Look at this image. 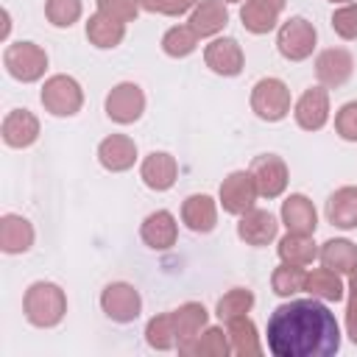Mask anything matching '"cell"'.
I'll return each instance as SVG.
<instances>
[{"label": "cell", "mask_w": 357, "mask_h": 357, "mask_svg": "<svg viewBox=\"0 0 357 357\" xmlns=\"http://www.w3.org/2000/svg\"><path fill=\"white\" fill-rule=\"evenodd\" d=\"M145 340L151 349L156 351H170L178 346V337H176V326H173V315L170 312H159L148 321L145 326Z\"/></svg>", "instance_id": "836d02e7"}, {"label": "cell", "mask_w": 357, "mask_h": 357, "mask_svg": "<svg viewBox=\"0 0 357 357\" xmlns=\"http://www.w3.org/2000/svg\"><path fill=\"white\" fill-rule=\"evenodd\" d=\"M329 3H340L343 6V3H354V0H329Z\"/></svg>", "instance_id": "f6af8a7d"}, {"label": "cell", "mask_w": 357, "mask_h": 357, "mask_svg": "<svg viewBox=\"0 0 357 357\" xmlns=\"http://www.w3.org/2000/svg\"><path fill=\"white\" fill-rule=\"evenodd\" d=\"M279 218H282V223L287 226V231H296V234H315V229H318L315 204H312L304 192H290V195L282 201Z\"/></svg>", "instance_id": "ffe728a7"}, {"label": "cell", "mask_w": 357, "mask_h": 357, "mask_svg": "<svg viewBox=\"0 0 357 357\" xmlns=\"http://www.w3.org/2000/svg\"><path fill=\"white\" fill-rule=\"evenodd\" d=\"M332 31L340 36V39H346V42H351V39H357V3H343V6H337L335 11H332Z\"/></svg>", "instance_id": "8d00e7d4"}, {"label": "cell", "mask_w": 357, "mask_h": 357, "mask_svg": "<svg viewBox=\"0 0 357 357\" xmlns=\"http://www.w3.org/2000/svg\"><path fill=\"white\" fill-rule=\"evenodd\" d=\"M290 86L282 78H259L251 86V112L265 123H279L290 114Z\"/></svg>", "instance_id": "5b68a950"}, {"label": "cell", "mask_w": 357, "mask_h": 357, "mask_svg": "<svg viewBox=\"0 0 357 357\" xmlns=\"http://www.w3.org/2000/svg\"><path fill=\"white\" fill-rule=\"evenodd\" d=\"M223 3H243V0H223Z\"/></svg>", "instance_id": "bcb514c9"}, {"label": "cell", "mask_w": 357, "mask_h": 357, "mask_svg": "<svg viewBox=\"0 0 357 357\" xmlns=\"http://www.w3.org/2000/svg\"><path fill=\"white\" fill-rule=\"evenodd\" d=\"M318 45V31L307 17H287L276 31V50L287 61H304Z\"/></svg>", "instance_id": "8992f818"}, {"label": "cell", "mask_w": 357, "mask_h": 357, "mask_svg": "<svg viewBox=\"0 0 357 357\" xmlns=\"http://www.w3.org/2000/svg\"><path fill=\"white\" fill-rule=\"evenodd\" d=\"M259 198V190L254 184V176L251 170H231L223 181H220V190H218V201L223 206V212L229 215H243L248 212Z\"/></svg>", "instance_id": "9c48e42d"}, {"label": "cell", "mask_w": 357, "mask_h": 357, "mask_svg": "<svg viewBox=\"0 0 357 357\" xmlns=\"http://www.w3.org/2000/svg\"><path fill=\"white\" fill-rule=\"evenodd\" d=\"M170 315H173V326H176V337H178V346L176 349H181L204 326H209V312H206V307L201 301H184L176 310H170Z\"/></svg>", "instance_id": "cb8c5ba5"}, {"label": "cell", "mask_w": 357, "mask_h": 357, "mask_svg": "<svg viewBox=\"0 0 357 357\" xmlns=\"http://www.w3.org/2000/svg\"><path fill=\"white\" fill-rule=\"evenodd\" d=\"M100 310L114 324H131L142 312V296L128 282H109L100 290Z\"/></svg>", "instance_id": "ba28073f"}, {"label": "cell", "mask_w": 357, "mask_h": 357, "mask_svg": "<svg viewBox=\"0 0 357 357\" xmlns=\"http://www.w3.org/2000/svg\"><path fill=\"white\" fill-rule=\"evenodd\" d=\"M0 137L8 148H31L39 139V117L31 109H11L0 123Z\"/></svg>", "instance_id": "2e32d148"}, {"label": "cell", "mask_w": 357, "mask_h": 357, "mask_svg": "<svg viewBox=\"0 0 357 357\" xmlns=\"http://www.w3.org/2000/svg\"><path fill=\"white\" fill-rule=\"evenodd\" d=\"M3 67L6 73L20 81V84H33L45 75L47 70V53L45 47H39L36 42H28V39H20V42H11L6 50H3Z\"/></svg>", "instance_id": "3957f363"}, {"label": "cell", "mask_w": 357, "mask_h": 357, "mask_svg": "<svg viewBox=\"0 0 357 357\" xmlns=\"http://www.w3.org/2000/svg\"><path fill=\"white\" fill-rule=\"evenodd\" d=\"M198 39H201V36H198L190 25H173V28H167L165 36H162V50H165V56H170V59H187L190 53H195Z\"/></svg>", "instance_id": "d6a6232c"}, {"label": "cell", "mask_w": 357, "mask_h": 357, "mask_svg": "<svg viewBox=\"0 0 357 357\" xmlns=\"http://www.w3.org/2000/svg\"><path fill=\"white\" fill-rule=\"evenodd\" d=\"M22 312L31 326L53 329L67 315V293L56 282H45V279L31 282L22 296Z\"/></svg>", "instance_id": "7a4b0ae2"}, {"label": "cell", "mask_w": 357, "mask_h": 357, "mask_svg": "<svg viewBox=\"0 0 357 357\" xmlns=\"http://www.w3.org/2000/svg\"><path fill=\"white\" fill-rule=\"evenodd\" d=\"M251 176H254V184L259 190L262 198H279L284 190H287V181H290V170L284 165L282 156L276 153H259L251 159Z\"/></svg>", "instance_id": "30bf717a"}, {"label": "cell", "mask_w": 357, "mask_h": 357, "mask_svg": "<svg viewBox=\"0 0 357 357\" xmlns=\"http://www.w3.org/2000/svg\"><path fill=\"white\" fill-rule=\"evenodd\" d=\"M8 31H11V17H8V8H3V31H0V36L6 39Z\"/></svg>", "instance_id": "b9f144b4"}, {"label": "cell", "mask_w": 357, "mask_h": 357, "mask_svg": "<svg viewBox=\"0 0 357 357\" xmlns=\"http://www.w3.org/2000/svg\"><path fill=\"white\" fill-rule=\"evenodd\" d=\"M139 237L148 248L153 251H167L176 245L178 240V223H176V215L167 212V209H156L151 215H145L142 226H139Z\"/></svg>", "instance_id": "ac0fdd59"}, {"label": "cell", "mask_w": 357, "mask_h": 357, "mask_svg": "<svg viewBox=\"0 0 357 357\" xmlns=\"http://www.w3.org/2000/svg\"><path fill=\"white\" fill-rule=\"evenodd\" d=\"M279 8H273V6H268L265 0H243V6H240V22H243V28L248 31V33H257V36H262V33H271L273 28H279Z\"/></svg>", "instance_id": "83f0119b"}, {"label": "cell", "mask_w": 357, "mask_h": 357, "mask_svg": "<svg viewBox=\"0 0 357 357\" xmlns=\"http://www.w3.org/2000/svg\"><path fill=\"white\" fill-rule=\"evenodd\" d=\"M201 39H215L229 25V8L223 0H198L187 22Z\"/></svg>", "instance_id": "7402d4cb"}, {"label": "cell", "mask_w": 357, "mask_h": 357, "mask_svg": "<svg viewBox=\"0 0 357 357\" xmlns=\"http://www.w3.org/2000/svg\"><path fill=\"white\" fill-rule=\"evenodd\" d=\"M226 335H229L231 354H237V357H259L262 354L257 324L248 315H237V318L226 321Z\"/></svg>", "instance_id": "4316f807"}, {"label": "cell", "mask_w": 357, "mask_h": 357, "mask_svg": "<svg viewBox=\"0 0 357 357\" xmlns=\"http://www.w3.org/2000/svg\"><path fill=\"white\" fill-rule=\"evenodd\" d=\"M181 223L195 234H209L218 226V201L206 192H192L181 201Z\"/></svg>", "instance_id": "d6986e66"}, {"label": "cell", "mask_w": 357, "mask_h": 357, "mask_svg": "<svg viewBox=\"0 0 357 357\" xmlns=\"http://www.w3.org/2000/svg\"><path fill=\"white\" fill-rule=\"evenodd\" d=\"M335 131L346 142H357V100H349L335 114Z\"/></svg>", "instance_id": "74e56055"}, {"label": "cell", "mask_w": 357, "mask_h": 357, "mask_svg": "<svg viewBox=\"0 0 357 357\" xmlns=\"http://www.w3.org/2000/svg\"><path fill=\"white\" fill-rule=\"evenodd\" d=\"M276 234H279V220H276V215L268 212V209L251 206V209L243 212L240 220H237V237H240L245 245L262 248V245L273 243Z\"/></svg>", "instance_id": "5bb4252c"}, {"label": "cell", "mask_w": 357, "mask_h": 357, "mask_svg": "<svg viewBox=\"0 0 357 357\" xmlns=\"http://www.w3.org/2000/svg\"><path fill=\"white\" fill-rule=\"evenodd\" d=\"M98 162L109 173H126L137 162V142L126 134H109L98 145Z\"/></svg>", "instance_id": "e0dca14e"}, {"label": "cell", "mask_w": 357, "mask_h": 357, "mask_svg": "<svg viewBox=\"0 0 357 357\" xmlns=\"http://www.w3.org/2000/svg\"><path fill=\"white\" fill-rule=\"evenodd\" d=\"M84 33L89 39V45H95L98 50H114L123 39H126V22L120 20H112L100 11H95L86 25H84Z\"/></svg>", "instance_id": "484cf974"}, {"label": "cell", "mask_w": 357, "mask_h": 357, "mask_svg": "<svg viewBox=\"0 0 357 357\" xmlns=\"http://www.w3.org/2000/svg\"><path fill=\"white\" fill-rule=\"evenodd\" d=\"M39 100H42L45 112L53 117H75L84 106V89L73 75L59 73L42 84Z\"/></svg>", "instance_id": "277c9868"}, {"label": "cell", "mask_w": 357, "mask_h": 357, "mask_svg": "<svg viewBox=\"0 0 357 357\" xmlns=\"http://www.w3.org/2000/svg\"><path fill=\"white\" fill-rule=\"evenodd\" d=\"M326 220L343 231L357 229V187L354 184L337 187L326 198Z\"/></svg>", "instance_id": "603a6c76"}, {"label": "cell", "mask_w": 357, "mask_h": 357, "mask_svg": "<svg viewBox=\"0 0 357 357\" xmlns=\"http://www.w3.org/2000/svg\"><path fill=\"white\" fill-rule=\"evenodd\" d=\"M346 332H349V340L357 346V290H349V301H346Z\"/></svg>", "instance_id": "60d3db41"}, {"label": "cell", "mask_w": 357, "mask_h": 357, "mask_svg": "<svg viewBox=\"0 0 357 357\" xmlns=\"http://www.w3.org/2000/svg\"><path fill=\"white\" fill-rule=\"evenodd\" d=\"M103 109H106V117L117 126H131L142 117L145 112V92L139 84L134 81H120L109 89L106 100H103Z\"/></svg>", "instance_id": "52a82bcc"}, {"label": "cell", "mask_w": 357, "mask_h": 357, "mask_svg": "<svg viewBox=\"0 0 357 357\" xmlns=\"http://www.w3.org/2000/svg\"><path fill=\"white\" fill-rule=\"evenodd\" d=\"M254 293L248 290V287H231V290H226L220 298H218V307H215V315L226 324V321H231V318H237V315H248L251 312V307H254Z\"/></svg>", "instance_id": "e575fe53"}, {"label": "cell", "mask_w": 357, "mask_h": 357, "mask_svg": "<svg viewBox=\"0 0 357 357\" xmlns=\"http://www.w3.org/2000/svg\"><path fill=\"white\" fill-rule=\"evenodd\" d=\"M98 11L120 22H134L139 17V3L137 0H98Z\"/></svg>", "instance_id": "f35d334b"}, {"label": "cell", "mask_w": 357, "mask_h": 357, "mask_svg": "<svg viewBox=\"0 0 357 357\" xmlns=\"http://www.w3.org/2000/svg\"><path fill=\"white\" fill-rule=\"evenodd\" d=\"M329 92L326 86H310L301 92V98L296 100L293 106V117H296V126L304 128V131H321L326 123H329Z\"/></svg>", "instance_id": "7c38bea8"}, {"label": "cell", "mask_w": 357, "mask_h": 357, "mask_svg": "<svg viewBox=\"0 0 357 357\" xmlns=\"http://www.w3.org/2000/svg\"><path fill=\"white\" fill-rule=\"evenodd\" d=\"M304 290L312 298H321V301H340L346 296V284H343L340 273L332 271V268H312V271H307Z\"/></svg>", "instance_id": "f546056e"}, {"label": "cell", "mask_w": 357, "mask_h": 357, "mask_svg": "<svg viewBox=\"0 0 357 357\" xmlns=\"http://www.w3.org/2000/svg\"><path fill=\"white\" fill-rule=\"evenodd\" d=\"M139 8L151 11V14H165V17H181L187 11L195 8L198 0H137Z\"/></svg>", "instance_id": "ab89813d"}, {"label": "cell", "mask_w": 357, "mask_h": 357, "mask_svg": "<svg viewBox=\"0 0 357 357\" xmlns=\"http://www.w3.org/2000/svg\"><path fill=\"white\" fill-rule=\"evenodd\" d=\"M318 259H321L324 268H332V271H337L340 276H343V273L349 276L351 268L357 265V245H354L351 240H346V237H332V240H326V243L321 245Z\"/></svg>", "instance_id": "4dcf8cb0"}, {"label": "cell", "mask_w": 357, "mask_h": 357, "mask_svg": "<svg viewBox=\"0 0 357 357\" xmlns=\"http://www.w3.org/2000/svg\"><path fill=\"white\" fill-rule=\"evenodd\" d=\"M178 354H184V357H226V354H231L229 335L223 326H204L190 343H184L178 349Z\"/></svg>", "instance_id": "d4e9b609"}, {"label": "cell", "mask_w": 357, "mask_h": 357, "mask_svg": "<svg viewBox=\"0 0 357 357\" xmlns=\"http://www.w3.org/2000/svg\"><path fill=\"white\" fill-rule=\"evenodd\" d=\"M276 251H279V259L282 262H290V265H312L315 259H318V245H315V240H312V234H296V231H287L282 240H279V245H276Z\"/></svg>", "instance_id": "f1b7e54d"}, {"label": "cell", "mask_w": 357, "mask_h": 357, "mask_svg": "<svg viewBox=\"0 0 357 357\" xmlns=\"http://www.w3.org/2000/svg\"><path fill=\"white\" fill-rule=\"evenodd\" d=\"M349 290H357V265H354L351 273H349Z\"/></svg>", "instance_id": "7bdbcfd3"}, {"label": "cell", "mask_w": 357, "mask_h": 357, "mask_svg": "<svg viewBox=\"0 0 357 357\" xmlns=\"http://www.w3.org/2000/svg\"><path fill=\"white\" fill-rule=\"evenodd\" d=\"M354 73V56L346 47H326L315 59V78L326 89L343 86Z\"/></svg>", "instance_id": "4fadbf2b"}, {"label": "cell", "mask_w": 357, "mask_h": 357, "mask_svg": "<svg viewBox=\"0 0 357 357\" xmlns=\"http://www.w3.org/2000/svg\"><path fill=\"white\" fill-rule=\"evenodd\" d=\"M265 3H268V6H273V8H279V11H282V8H284V3H287V0H265Z\"/></svg>", "instance_id": "ee69618b"}, {"label": "cell", "mask_w": 357, "mask_h": 357, "mask_svg": "<svg viewBox=\"0 0 357 357\" xmlns=\"http://www.w3.org/2000/svg\"><path fill=\"white\" fill-rule=\"evenodd\" d=\"M81 0H45V17L53 28H73L81 20Z\"/></svg>", "instance_id": "d590c367"}, {"label": "cell", "mask_w": 357, "mask_h": 357, "mask_svg": "<svg viewBox=\"0 0 357 357\" xmlns=\"http://www.w3.org/2000/svg\"><path fill=\"white\" fill-rule=\"evenodd\" d=\"M304 282H307L304 265L282 262V265H276L273 273H271V287H273V293L282 296V298H290V296L301 293V290H304Z\"/></svg>", "instance_id": "1f68e13d"}, {"label": "cell", "mask_w": 357, "mask_h": 357, "mask_svg": "<svg viewBox=\"0 0 357 357\" xmlns=\"http://www.w3.org/2000/svg\"><path fill=\"white\" fill-rule=\"evenodd\" d=\"M273 357H332L340 349V324L321 298H290L268 318Z\"/></svg>", "instance_id": "6da1fadb"}, {"label": "cell", "mask_w": 357, "mask_h": 357, "mask_svg": "<svg viewBox=\"0 0 357 357\" xmlns=\"http://www.w3.org/2000/svg\"><path fill=\"white\" fill-rule=\"evenodd\" d=\"M204 64L223 78H234L243 73L245 67V53L240 47V42L234 36H215L206 47H204Z\"/></svg>", "instance_id": "8fae6325"}, {"label": "cell", "mask_w": 357, "mask_h": 357, "mask_svg": "<svg viewBox=\"0 0 357 357\" xmlns=\"http://www.w3.org/2000/svg\"><path fill=\"white\" fill-rule=\"evenodd\" d=\"M139 178L153 192L170 190L176 184V178H178V162H176V156L167 153V151H151L142 159V165H139Z\"/></svg>", "instance_id": "9a60e30c"}, {"label": "cell", "mask_w": 357, "mask_h": 357, "mask_svg": "<svg viewBox=\"0 0 357 357\" xmlns=\"http://www.w3.org/2000/svg\"><path fill=\"white\" fill-rule=\"evenodd\" d=\"M36 240L33 223L17 212H6L0 218V251L3 254H25Z\"/></svg>", "instance_id": "44dd1931"}]
</instances>
